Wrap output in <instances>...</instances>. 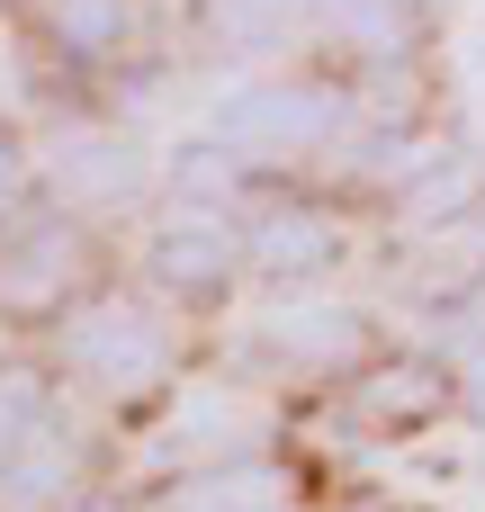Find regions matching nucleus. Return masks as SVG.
<instances>
[{
	"label": "nucleus",
	"instance_id": "1",
	"mask_svg": "<svg viewBox=\"0 0 485 512\" xmlns=\"http://www.w3.org/2000/svg\"><path fill=\"white\" fill-rule=\"evenodd\" d=\"M63 360L81 378H99V387H144L162 369V342H153V324L135 306H81L63 324Z\"/></svg>",
	"mask_w": 485,
	"mask_h": 512
},
{
	"label": "nucleus",
	"instance_id": "2",
	"mask_svg": "<svg viewBox=\"0 0 485 512\" xmlns=\"http://www.w3.org/2000/svg\"><path fill=\"white\" fill-rule=\"evenodd\" d=\"M144 261H153V288H171V297H216L225 270H234V234H225L216 216H171Z\"/></svg>",
	"mask_w": 485,
	"mask_h": 512
},
{
	"label": "nucleus",
	"instance_id": "3",
	"mask_svg": "<svg viewBox=\"0 0 485 512\" xmlns=\"http://www.w3.org/2000/svg\"><path fill=\"white\" fill-rule=\"evenodd\" d=\"M333 252H342V234H333L324 207H297V198H288V207H270V216L252 225V261L279 270V279H306V270H324Z\"/></svg>",
	"mask_w": 485,
	"mask_h": 512
},
{
	"label": "nucleus",
	"instance_id": "4",
	"mask_svg": "<svg viewBox=\"0 0 485 512\" xmlns=\"http://www.w3.org/2000/svg\"><path fill=\"white\" fill-rule=\"evenodd\" d=\"M324 99L315 90H252V99H234L225 108V144H306V135H324Z\"/></svg>",
	"mask_w": 485,
	"mask_h": 512
},
{
	"label": "nucleus",
	"instance_id": "5",
	"mask_svg": "<svg viewBox=\"0 0 485 512\" xmlns=\"http://www.w3.org/2000/svg\"><path fill=\"white\" fill-rule=\"evenodd\" d=\"M63 486H72V441H63L54 423H45L36 441H18V450L0 459V504H9V512H27V504H54Z\"/></svg>",
	"mask_w": 485,
	"mask_h": 512
},
{
	"label": "nucleus",
	"instance_id": "6",
	"mask_svg": "<svg viewBox=\"0 0 485 512\" xmlns=\"http://www.w3.org/2000/svg\"><path fill=\"white\" fill-rule=\"evenodd\" d=\"M162 512H288V477H270V468H216V477H189Z\"/></svg>",
	"mask_w": 485,
	"mask_h": 512
},
{
	"label": "nucleus",
	"instance_id": "7",
	"mask_svg": "<svg viewBox=\"0 0 485 512\" xmlns=\"http://www.w3.org/2000/svg\"><path fill=\"white\" fill-rule=\"evenodd\" d=\"M45 27H54V45H72V54H108V45L126 36V0H45Z\"/></svg>",
	"mask_w": 485,
	"mask_h": 512
},
{
	"label": "nucleus",
	"instance_id": "8",
	"mask_svg": "<svg viewBox=\"0 0 485 512\" xmlns=\"http://www.w3.org/2000/svg\"><path fill=\"white\" fill-rule=\"evenodd\" d=\"M360 405H369L378 423H414V414H432V405H441V378L405 360V369H378V378H360Z\"/></svg>",
	"mask_w": 485,
	"mask_h": 512
},
{
	"label": "nucleus",
	"instance_id": "9",
	"mask_svg": "<svg viewBox=\"0 0 485 512\" xmlns=\"http://www.w3.org/2000/svg\"><path fill=\"white\" fill-rule=\"evenodd\" d=\"M45 432V396L27 387V378H0V459L18 450V441H36Z\"/></svg>",
	"mask_w": 485,
	"mask_h": 512
},
{
	"label": "nucleus",
	"instance_id": "10",
	"mask_svg": "<svg viewBox=\"0 0 485 512\" xmlns=\"http://www.w3.org/2000/svg\"><path fill=\"white\" fill-rule=\"evenodd\" d=\"M27 198V153H18V135H0V216Z\"/></svg>",
	"mask_w": 485,
	"mask_h": 512
}]
</instances>
